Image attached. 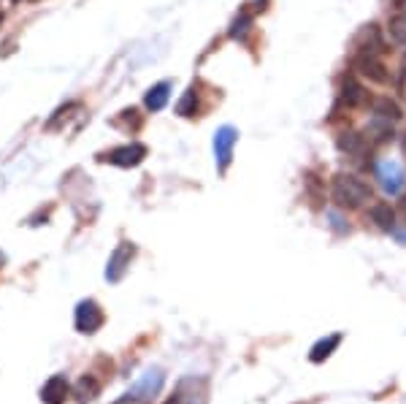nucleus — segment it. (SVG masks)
Instances as JSON below:
<instances>
[{"label":"nucleus","instance_id":"nucleus-1","mask_svg":"<svg viewBox=\"0 0 406 404\" xmlns=\"http://www.w3.org/2000/svg\"><path fill=\"white\" fill-rule=\"evenodd\" d=\"M331 196L339 209H361L371 198V188L355 174H336L331 182Z\"/></svg>","mask_w":406,"mask_h":404},{"label":"nucleus","instance_id":"nucleus-2","mask_svg":"<svg viewBox=\"0 0 406 404\" xmlns=\"http://www.w3.org/2000/svg\"><path fill=\"white\" fill-rule=\"evenodd\" d=\"M160 388H163V372L160 369H146L114 404H146L158 396Z\"/></svg>","mask_w":406,"mask_h":404},{"label":"nucleus","instance_id":"nucleus-3","mask_svg":"<svg viewBox=\"0 0 406 404\" xmlns=\"http://www.w3.org/2000/svg\"><path fill=\"white\" fill-rule=\"evenodd\" d=\"M377 179L385 193L390 196H404L406 188V169L398 160H379L377 163Z\"/></svg>","mask_w":406,"mask_h":404},{"label":"nucleus","instance_id":"nucleus-4","mask_svg":"<svg viewBox=\"0 0 406 404\" xmlns=\"http://www.w3.org/2000/svg\"><path fill=\"white\" fill-rule=\"evenodd\" d=\"M73 326H76V331L79 334H95L98 329L103 326V309L98 302H92V299H84V302L76 304V309H73Z\"/></svg>","mask_w":406,"mask_h":404},{"label":"nucleus","instance_id":"nucleus-5","mask_svg":"<svg viewBox=\"0 0 406 404\" xmlns=\"http://www.w3.org/2000/svg\"><path fill=\"white\" fill-rule=\"evenodd\" d=\"M355 71L361 73L363 79L374 82V85H388V82H390V71H388L385 60L379 58L377 52H358V58H355Z\"/></svg>","mask_w":406,"mask_h":404},{"label":"nucleus","instance_id":"nucleus-6","mask_svg":"<svg viewBox=\"0 0 406 404\" xmlns=\"http://www.w3.org/2000/svg\"><path fill=\"white\" fill-rule=\"evenodd\" d=\"M144 158H146L144 144H122V147H114L111 152L101 155V160L111 163V166H119V169H133V166H138Z\"/></svg>","mask_w":406,"mask_h":404},{"label":"nucleus","instance_id":"nucleus-7","mask_svg":"<svg viewBox=\"0 0 406 404\" xmlns=\"http://www.w3.org/2000/svg\"><path fill=\"white\" fill-rule=\"evenodd\" d=\"M133 258H136V245H131V242H122V245L111 253V258H109V266H106V280H109V282L122 280V277H125V272H128V266L133 263Z\"/></svg>","mask_w":406,"mask_h":404},{"label":"nucleus","instance_id":"nucleus-8","mask_svg":"<svg viewBox=\"0 0 406 404\" xmlns=\"http://www.w3.org/2000/svg\"><path fill=\"white\" fill-rule=\"evenodd\" d=\"M238 139V130L233 125H222L214 136V152H217V163H219V174H225V169L231 166L233 160V147Z\"/></svg>","mask_w":406,"mask_h":404},{"label":"nucleus","instance_id":"nucleus-9","mask_svg":"<svg viewBox=\"0 0 406 404\" xmlns=\"http://www.w3.org/2000/svg\"><path fill=\"white\" fill-rule=\"evenodd\" d=\"M165 404H206V386H203V380H195V377L182 380L179 388L174 390V396Z\"/></svg>","mask_w":406,"mask_h":404},{"label":"nucleus","instance_id":"nucleus-10","mask_svg":"<svg viewBox=\"0 0 406 404\" xmlns=\"http://www.w3.org/2000/svg\"><path fill=\"white\" fill-rule=\"evenodd\" d=\"M339 101L349 106V109H361L368 101V92L363 90V85L355 79V76H341L339 82Z\"/></svg>","mask_w":406,"mask_h":404},{"label":"nucleus","instance_id":"nucleus-11","mask_svg":"<svg viewBox=\"0 0 406 404\" xmlns=\"http://www.w3.org/2000/svg\"><path fill=\"white\" fill-rule=\"evenodd\" d=\"M38 396H41L44 404H65V399L71 396V386H68V380L62 375H55L46 380Z\"/></svg>","mask_w":406,"mask_h":404},{"label":"nucleus","instance_id":"nucleus-12","mask_svg":"<svg viewBox=\"0 0 406 404\" xmlns=\"http://www.w3.org/2000/svg\"><path fill=\"white\" fill-rule=\"evenodd\" d=\"M98 393H101V386H98L95 375H82L71 388V396L76 404H92L98 399Z\"/></svg>","mask_w":406,"mask_h":404},{"label":"nucleus","instance_id":"nucleus-13","mask_svg":"<svg viewBox=\"0 0 406 404\" xmlns=\"http://www.w3.org/2000/svg\"><path fill=\"white\" fill-rule=\"evenodd\" d=\"M339 149L352 155V158H363V160L368 158V142H366V136L358 133V130L341 133V136H339Z\"/></svg>","mask_w":406,"mask_h":404},{"label":"nucleus","instance_id":"nucleus-14","mask_svg":"<svg viewBox=\"0 0 406 404\" xmlns=\"http://www.w3.org/2000/svg\"><path fill=\"white\" fill-rule=\"evenodd\" d=\"M358 52H385V41H382V30L379 25H366L358 30Z\"/></svg>","mask_w":406,"mask_h":404},{"label":"nucleus","instance_id":"nucleus-15","mask_svg":"<svg viewBox=\"0 0 406 404\" xmlns=\"http://www.w3.org/2000/svg\"><path fill=\"white\" fill-rule=\"evenodd\" d=\"M341 345V334H328V336H322L314 342V347L309 350V361L312 363H325L331 358V353H334L336 347Z\"/></svg>","mask_w":406,"mask_h":404},{"label":"nucleus","instance_id":"nucleus-16","mask_svg":"<svg viewBox=\"0 0 406 404\" xmlns=\"http://www.w3.org/2000/svg\"><path fill=\"white\" fill-rule=\"evenodd\" d=\"M368 220L377 225L379 231H395V209L390 203H374L368 209Z\"/></svg>","mask_w":406,"mask_h":404},{"label":"nucleus","instance_id":"nucleus-17","mask_svg":"<svg viewBox=\"0 0 406 404\" xmlns=\"http://www.w3.org/2000/svg\"><path fill=\"white\" fill-rule=\"evenodd\" d=\"M168 95H171V82H158L155 87H149L144 95V106L149 112H158L168 103Z\"/></svg>","mask_w":406,"mask_h":404},{"label":"nucleus","instance_id":"nucleus-18","mask_svg":"<svg viewBox=\"0 0 406 404\" xmlns=\"http://www.w3.org/2000/svg\"><path fill=\"white\" fill-rule=\"evenodd\" d=\"M114 125L128 130V133H136V130H141V125H144V117H141V112L136 106H131V109H125V112H119L114 117Z\"/></svg>","mask_w":406,"mask_h":404},{"label":"nucleus","instance_id":"nucleus-19","mask_svg":"<svg viewBox=\"0 0 406 404\" xmlns=\"http://www.w3.org/2000/svg\"><path fill=\"white\" fill-rule=\"evenodd\" d=\"M374 115H377V119L398 122V119H401V106L393 101V98H377V101H374Z\"/></svg>","mask_w":406,"mask_h":404},{"label":"nucleus","instance_id":"nucleus-20","mask_svg":"<svg viewBox=\"0 0 406 404\" xmlns=\"http://www.w3.org/2000/svg\"><path fill=\"white\" fill-rule=\"evenodd\" d=\"M79 109H82V103H79V101H68V103H62V106H60L57 112H55V115L49 117V122H46V128H49V130H52V128H62V125H65V122L71 119V115H76Z\"/></svg>","mask_w":406,"mask_h":404},{"label":"nucleus","instance_id":"nucleus-21","mask_svg":"<svg viewBox=\"0 0 406 404\" xmlns=\"http://www.w3.org/2000/svg\"><path fill=\"white\" fill-rule=\"evenodd\" d=\"M368 142L371 144H385L388 139L393 136V122H388V119H374L371 125H368Z\"/></svg>","mask_w":406,"mask_h":404},{"label":"nucleus","instance_id":"nucleus-22","mask_svg":"<svg viewBox=\"0 0 406 404\" xmlns=\"http://www.w3.org/2000/svg\"><path fill=\"white\" fill-rule=\"evenodd\" d=\"M388 33H390V38L395 43H406V14L404 11H398V14L390 16V22H388Z\"/></svg>","mask_w":406,"mask_h":404},{"label":"nucleus","instance_id":"nucleus-23","mask_svg":"<svg viewBox=\"0 0 406 404\" xmlns=\"http://www.w3.org/2000/svg\"><path fill=\"white\" fill-rule=\"evenodd\" d=\"M198 109H201V101H198V92H195V90H187V92L182 95V103L176 106V112L182 117H192Z\"/></svg>","mask_w":406,"mask_h":404},{"label":"nucleus","instance_id":"nucleus-24","mask_svg":"<svg viewBox=\"0 0 406 404\" xmlns=\"http://www.w3.org/2000/svg\"><path fill=\"white\" fill-rule=\"evenodd\" d=\"M398 206H401V212H404V215H406V193H404V196H401V201H398Z\"/></svg>","mask_w":406,"mask_h":404},{"label":"nucleus","instance_id":"nucleus-25","mask_svg":"<svg viewBox=\"0 0 406 404\" xmlns=\"http://www.w3.org/2000/svg\"><path fill=\"white\" fill-rule=\"evenodd\" d=\"M395 6H398V9H401V11L406 14V0H395Z\"/></svg>","mask_w":406,"mask_h":404},{"label":"nucleus","instance_id":"nucleus-26","mask_svg":"<svg viewBox=\"0 0 406 404\" xmlns=\"http://www.w3.org/2000/svg\"><path fill=\"white\" fill-rule=\"evenodd\" d=\"M0 19H3V16H0Z\"/></svg>","mask_w":406,"mask_h":404}]
</instances>
